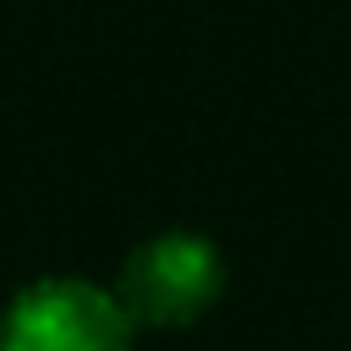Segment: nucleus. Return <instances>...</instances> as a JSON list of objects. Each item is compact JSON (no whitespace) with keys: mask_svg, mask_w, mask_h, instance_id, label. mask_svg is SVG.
Segmentation results:
<instances>
[{"mask_svg":"<svg viewBox=\"0 0 351 351\" xmlns=\"http://www.w3.org/2000/svg\"><path fill=\"white\" fill-rule=\"evenodd\" d=\"M225 291V258L197 230H159L126 252L115 274V302L137 329H186Z\"/></svg>","mask_w":351,"mask_h":351,"instance_id":"f257e3e1","label":"nucleus"},{"mask_svg":"<svg viewBox=\"0 0 351 351\" xmlns=\"http://www.w3.org/2000/svg\"><path fill=\"white\" fill-rule=\"evenodd\" d=\"M137 324L93 280H33L0 313V351H132Z\"/></svg>","mask_w":351,"mask_h":351,"instance_id":"f03ea898","label":"nucleus"}]
</instances>
